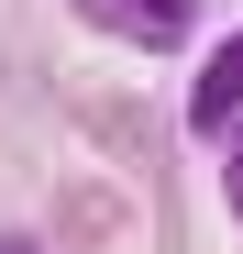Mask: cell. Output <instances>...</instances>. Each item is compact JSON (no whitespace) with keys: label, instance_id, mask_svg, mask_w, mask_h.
<instances>
[{"label":"cell","instance_id":"obj_1","mask_svg":"<svg viewBox=\"0 0 243 254\" xmlns=\"http://www.w3.org/2000/svg\"><path fill=\"white\" fill-rule=\"evenodd\" d=\"M100 33H122V45H188V22H199V0H77Z\"/></svg>","mask_w":243,"mask_h":254},{"label":"cell","instance_id":"obj_2","mask_svg":"<svg viewBox=\"0 0 243 254\" xmlns=\"http://www.w3.org/2000/svg\"><path fill=\"white\" fill-rule=\"evenodd\" d=\"M232 111H243V33H232L210 66H199V89H188V122H199V133H221Z\"/></svg>","mask_w":243,"mask_h":254},{"label":"cell","instance_id":"obj_3","mask_svg":"<svg viewBox=\"0 0 243 254\" xmlns=\"http://www.w3.org/2000/svg\"><path fill=\"white\" fill-rule=\"evenodd\" d=\"M221 177H232V221H243V144H232V166H221Z\"/></svg>","mask_w":243,"mask_h":254},{"label":"cell","instance_id":"obj_4","mask_svg":"<svg viewBox=\"0 0 243 254\" xmlns=\"http://www.w3.org/2000/svg\"><path fill=\"white\" fill-rule=\"evenodd\" d=\"M0 254H22V243H0Z\"/></svg>","mask_w":243,"mask_h":254}]
</instances>
